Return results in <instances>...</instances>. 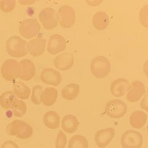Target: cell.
<instances>
[{
  "instance_id": "6da1fadb",
  "label": "cell",
  "mask_w": 148,
  "mask_h": 148,
  "mask_svg": "<svg viewBox=\"0 0 148 148\" xmlns=\"http://www.w3.org/2000/svg\"><path fill=\"white\" fill-rule=\"evenodd\" d=\"M6 132L8 135L15 136L20 139H27L33 135V130L25 121L15 119L7 125Z\"/></svg>"
},
{
  "instance_id": "7a4b0ae2",
  "label": "cell",
  "mask_w": 148,
  "mask_h": 148,
  "mask_svg": "<svg viewBox=\"0 0 148 148\" xmlns=\"http://www.w3.org/2000/svg\"><path fill=\"white\" fill-rule=\"evenodd\" d=\"M27 45V41L20 36H12L7 41V51L12 57L21 58L28 53Z\"/></svg>"
},
{
  "instance_id": "3957f363",
  "label": "cell",
  "mask_w": 148,
  "mask_h": 148,
  "mask_svg": "<svg viewBox=\"0 0 148 148\" xmlns=\"http://www.w3.org/2000/svg\"><path fill=\"white\" fill-rule=\"evenodd\" d=\"M90 69L92 73L96 78L105 77L108 75L110 71V60L104 56H97L92 60Z\"/></svg>"
},
{
  "instance_id": "277c9868",
  "label": "cell",
  "mask_w": 148,
  "mask_h": 148,
  "mask_svg": "<svg viewBox=\"0 0 148 148\" xmlns=\"http://www.w3.org/2000/svg\"><path fill=\"white\" fill-rule=\"evenodd\" d=\"M1 73L3 77L7 81H13L19 77L21 67L17 60L13 59L6 60L1 66Z\"/></svg>"
},
{
  "instance_id": "5b68a950",
  "label": "cell",
  "mask_w": 148,
  "mask_h": 148,
  "mask_svg": "<svg viewBox=\"0 0 148 148\" xmlns=\"http://www.w3.org/2000/svg\"><path fill=\"white\" fill-rule=\"evenodd\" d=\"M41 27L37 19H26L21 22L19 27V32L24 38L31 39L38 35Z\"/></svg>"
},
{
  "instance_id": "8992f818",
  "label": "cell",
  "mask_w": 148,
  "mask_h": 148,
  "mask_svg": "<svg viewBox=\"0 0 148 148\" xmlns=\"http://www.w3.org/2000/svg\"><path fill=\"white\" fill-rule=\"evenodd\" d=\"M38 17L43 27L47 30L55 28L60 20L58 14L51 8H45L42 9Z\"/></svg>"
},
{
  "instance_id": "52a82bcc",
  "label": "cell",
  "mask_w": 148,
  "mask_h": 148,
  "mask_svg": "<svg viewBox=\"0 0 148 148\" xmlns=\"http://www.w3.org/2000/svg\"><path fill=\"white\" fill-rule=\"evenodd\" d=\"M127 107L124 102L119 99H113L107 102L105 107V113L110 117L119 119L124 116Z\"/></svg>"
},
{
  "instance_id": "ba28073f",
  "label": "cell",
  "mask_w": 148,
  "mask_h": 148,
  "mask_svg": "<svg viewBox=\"0 0 148 148\" xmlns=\"http://www.w3.org/2000/svg\"><path fill=\"white\" fill-rule=\"evenodd\" d=\"M121 143L123 148H141L143 144V136L138 132L129 130L122 135Z\"/></svg>"
},
{
  "instance_id": "9c48e42d",
  "label": "cell",
  "mask_w": 148,
  "mask_h": 148,
  "mask_svg": "<svg viewBox=\"0 0 148 148\" xmlns=\"http://www.w3.org/2000/svg\"><path fill=\"white\" fill-rule=\"evenodd\" d=\"M58 14L60 17V24L64 28L71 27L76 20V14L74 9L68 5H64L60 8Z\"/></svg>"
},
{
  "instance_id": "30bf717a",
  "label": "cell",
  "mask_w": 148,
  "mask_h": 148,
  "mask_svg": "<svg viewBox=\"0 0 148 148\" xmlns=\"http://www.w3.org/2000/svg\"><path fill=\"white\" fill-rule=\"evenodd\" d=\"M66 46V41L64 38L60 34H55L49 38L47 51L50 54L56 55L64 51Z\"/></svg>"
},
{
  "instance_id": "8fae6325",
  "label": "cell",
  "mask_w": 148,
  "mask_h": 148,
  "mask_svg": "<svg viewBox=\"0 0 148 148\" xmlns=\"http://www.w3.org/2000/svg\"><path fill=\"white\" fill-rule=\"evenodd\" d=\"M126 95V99L131 103L137 102L145 93V88L141 81H133L130 86Z\"/></svg>"
},
{
  "instance_id": "7c38bea8",
  "label": "cell",
  "mask_w": 148,
  "mask_h": 148,
  "mask_svg": "<svg viewBox=\"0 0 148 148\" xmlns=\"http://www.w3.org/2000/svg\"><path fill=\"white\" fill-rule=\"evenodd\" d=\"M42 82L47 84L58 86L60 84L62 78L60 72L53 68L44 69L40 74Z\"/></svg>"
},
{
  "instance_id": "4fadbf2b",
  "label": "cell",
  "mask_w": 148,
  "mask_h": 148,
  "mask_svg": "<svg viewBox=\"0 0 148 148\" xmlns=\"http://www.w3.org/2000/svg\"><path fill=\"white\" fill-rule=\"evenodd\" d=\"M115 135V130L111 127L99 130L95 135L96 144L99 148H105L110 144Z\"/></svg>"
},
{
  "instance_id": "5bb4252c",
  "label": "cell",
  "mask_w": 148,
  "mask_h": 148,
  "mask_svg": "<svg viewBox=\"0 0 148 148\" xmlns=\"http://www.w3.org/2000/svg\"><path fill=\"white\" fill-rule=\"evenodd\" d=\"M21 67L19 78L25 81H29L34 77L35 66L32 60L25 59L19 62Z\"/></svg>"
},
{
  "instance_id": "9a60e30c",
  "label": "cell",
  "mask_w": 148,
  "mask_h": 148,
  "mask_svg": "<svg viewBox=\"0 0 148 148\" xmlns=\"http://www.w3.org/2000/svg\"><path fill=\"white\" fill-rule=\"evenodd\" d=\"M73 55L70 53H64L59 54L54 60L55 67L62 71L69 70L73 65Z\"/></svg>"
},
{
  "instance_id": "2e32d148",
  "label": "cell",
  "mask_w": 148,
  "mask_h": 148,
  "mask_svg": "<svg viewBox=\"0 0 148 148\" xmlns=\"http://www.w3.org/2000/svg\"><path fill=\"white\" fill-rule=\"evenodd\" d=\"M46 44V40L40 37H37L27 43V51L34 57L40 56L45 51Z\"/></svg>"
},
{
  "instance_id": "e0dca14e",
  "label": "cell",
  "mask_w": 148,
  "mask_h": 148,
  "mask_svg": "<svg viewBox=\"0 0 148 148\" xmlns=\"http://www.w3.org/2000/svg\"><path fill=\"white\" fill-rule=\"evenodd\" d=\"M130 84L126 79L118 78L114 80L110 86V91L114 97H123L128 91Z\"/></svg>"
},
{
  "instance_id": "ac0fdd59",
  "label": "cell",
  "mask_w": 148,
  "mask_h": 148,
  "mask_svg": "<svg viewBox=\"0 0 148 148\" xmlns=\"http://www.w3.org/2000/svg\"><path fill=\"white\" fill-rule=\"evenodd\" d=\"M58 97V90L52 87H47L43 90L40 95L41 103L46 106L53 105Z\"/></svg>"
},
{
  "instance_id": "d6986e66",
  "label": "cell",
  "mask_w": 148,
  "mask_h": 148,
  "mask_svg": "<svg viewBox=\"0 0 148 148\" xmlns=\"http://www.w3.org/2000/svg\"><path fill=\"white\" fill-rule=\"evenodd\" d=\"M79 123L75 116L73 115H66L62 119L61 126L63 130L67 133L71 134L77 131Z\"/></svg>"
},
{
  "instance_id": "ffe728a7",
  "label": "cell",
  "mask_w": 148,
  "mask_h": 148,
  "mask_svg": "<svg viewBox=\"0 0 148 148\" xmlns=\"http://www.w3.org/2000/svg\"><path fill=\"white\" fill-rule=\"evenodd\" d=\"M147 119V115L144 112L136 110L132 113L130 117V123L132 127L136 129L143 128Z\"/></svg>"
},
{
  "instance_id": "44dd1931",
  "label": "cell",
  "mask_w": 148,
  "mask_h": 148,
  "mask_svg": "<svg viewBox=\"0 0 148 148\" xmlns=\"http://www.w3.org/2000/svg\"><path fill=\"white\" fill-rule=\"evenodd\" d=\"M60 117L56 112L49 111L45 113L44 122L46 127L51 130L58 129L60 125Z\"/></svg>"
},
{
  "instance_id": "7402d4cb",
  "label": "cell",
  "mask_w": 148,
  "mask_h": 148,
  "mask_svg": "<svg viewBox=\"0 0 148 148\" xmlns=\"http://www.w3.org/2000/svg\"><path fill=\"white\" fill-rule=\"evenodd\" d=\"M14 93L17 97L23 100H27L30 97L31 89L23 82L21 81L14 84Z\"/></svg>"
},
{
  "instance_id": "603a6c76",
  "label": "cell",
  "mask_w": 148,
  "mask_h": 148,
  "mask_svg": "<svg viewBox=\"0 0 148 148\" xmlns=\"http://www.w3.org/2000/svg\"><path fill=\"white\" fill-rule=\"evenodd\" d=\"M92 23L94 27L98 30H104L109 25V16L105 12H97L93 16Z\"/></svg>"
},
{
  "instance_id": "cb8c5ba5",
  "label": "cell",
  "mask_w": 148,
  "mask_h": 148,
  "mask_svg": "<svg viewBox=\"0 0 148 148\" xmlns=\"http://www.w3.org/2000/svg\"><path fill=\"white\" fill-rule=\"evenodd\" d=\"M79 86L77 84L74 83L69 84L62 90V97L66 100H73L79 94Z\"/></svg>"
},
{
  "instance_id": "d4e9b609",
  "label": "cell",
  "mask_w": 148,
  "mask_h": 148,
  "mask_svg": "<svg viewBox=\"0 0 148 148\" xmlns=\"http://www.w3.org/2000/svg\"><path fill=\"white\" fill-rule=\"evenodd\" d=\"M17 97L12 91L3 92L0 97V105L5 110L13 109Z\"/></svg>"
},
{
  "instance_id": "484cf974",
  "label": "cell",
  "mask_w": 148,
  "mask_h": 148,
  "mask_svg": "<svg viewBox=\"0 0 148 148\" xmlns=\"http://www.w3.org/2000/svg\"><path fill=\"white\" fill-rule=\"evenodd\" d=\"M68 148H88L89 143L87 139L80 135L73 136L70 139L68 145Z\"/></svg>"
},
{
  "instance_id": "4316f807",
  "label": "cell",
  "mask_w": 148,
  "mask_h": 148,
  "mask_svg": "<svg viewBox=\"0 0 148 148\" xmlns=\"http://www.w3.org/2000/svg\"><path fill=\"white\" fill-rule=\"evenodd\" d=\"M12 109L14 116L17 117L21 118L25 114L27 107L26 104L24 101L17 98L14 101Z\"/></svg>"
},
{
  "instance_id": "83f0119b",
  "label": "cell",
  "mask_w": 148,
  "mask_h": 148,
  "mask_svg": "<svg viewBox=\"0 0 148 148\" xmlns=\"http://www.w3.org/2000/svg\"><path fill=\"white\" fill-rule=\"evenodd\" d=\"M44 90V87L41 85H36L33 88L31 100L35 105L40 104L41 103L40 99V95Z\"/></svg>"
},
{
  "instance_id": "f1b7e54d",
  "label": "cell",
  "mask_w": 148,
  "mask_h": 148,
  "mask_svg": "<svg viewBox=\"0 0 148 148\" xmlns=\"http://www.w3.org/2000/svg\"><path fill=\"white\" fill-rule=\"evenodd\" d=\"M16 5L14 0H1L0 1V8L3 12H12Z\"/></svg>"
},
{
  "instance_id": "f546056e",
  "label": "cell",
  "mask_w": 148,
  "mask_h": 148,
  "mask_svg": "<svg viewBox=\"0 0 148 148\" xmlns=\"http://www.w3.org/2000/svg\"><path fill=\"white\" fill-rule=\"evenodd\" d=\"M67 143V138L62 130L59 131L56 138V148H65Z\"/></svg>"
},
{
  "instance_id": "4dcf8cb0",
  "label": "cell",
  "mask_w": 148,
  "mask_h": 148,
  "mask_svg": "<svg viewBox=\"0 0 148 148\" xmlns=\"http://www.w3.org/2000/svg\"><path fill=\"white\" fill-rule=\"evenodd\" d=\"M148 5L144 6L140 10L139 12V19L140 22L144 26L148 27Z\"/></svg>"
},
{
  "instance_id": "1f68e13d",
  "label": "cell",
  "mask_w": 148,
  "mask_h": 148,
  "mask_svg": "<svg viewBox=\"0 0 148 148\" xmlns=\"http://www.w3.org/2000/svg\"><path fill=\"white\" fill-rule=\"evenodd\" d=\"M1 148H19V147L12 140H8L2 144Z\"/></svg>"
},
{
  "instance_id": "d6a6232c",
  "label": "cell",
  "mask_w": 148,
  "mask_h": 148,
  "mask_svg": "<svg viewBox=\"0 0 148 148\" xmlns=\"http://www.w3.org/2000/svg\"><path fill=\"white\" fill-rule=\"evenodd\" d=\"M141 107L142 109L148 111V97L147 94L143 98L141 102Z\"/></svg>"
},
{
  "instance_id": "836d02e7",
  "label": "cell",
  "mask_w": 148,
  "mask_h": 148,
  "mask_svg": "<svg viewBox=\"0 0 148 148\" xmlns=\"http://www.w3.org/2000/svg\"><path fill=\"white\" fill-rule=\"evenodd\" d=\"M35 1H19V2H20L22 5H27V4H32L35 2Z\"/></svg>"
}]
</instances>
